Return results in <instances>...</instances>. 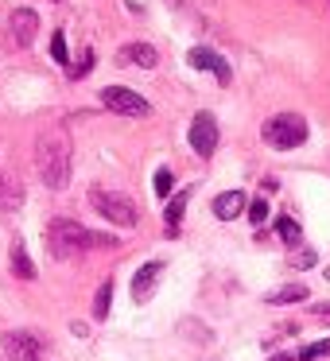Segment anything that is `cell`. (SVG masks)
I'll return each mask as SVG.
<instances>
[{"label": "cell", "instance_id": "17", "mask_svg": "<svg viewBox=\"0 0 330 361\" xmlns=\"http://www.w3.org/2000/svg\"><path fill=\"white\" fill-rule=\"evenodd\" d=\"M109 303H113V280H105L94 295V319H105V314H109Z\"/></svg>", "mask_w": 330, "mask_h": 361}, {"label": "cell", "instance_id": "1", "mask_svg": "<svg viewBox=\"0 0 330 361\" xmlns=\"http://www.w3.org/2000/svg\"><path fill=\"white\" fill-rule=\"evenodd\" d=\"M117 237L113 233H94V229L78 226L71 218H55L47 226V252L55 260H71V257H82L90 249H113Z\"/></svg>", "mask_w": 330, "mask_h": 361}, {"label": "cell", "instance_id": "19", "mask_svg": "<svg viewBox=\"0 0 330 361\" xmlns=\"http://www.w3.org/2000/svg\"><path fill=\"white\" fill-rule=\"evenodd\" d=\"M51 59H55L59 66H66V63H71V55H66V35H63V32H55V35H51Z\"/></svg>", "mask_w": 330, "mask_h": 361}, {"label": "cell", "instance_id": "13", "mask_svg": "<svg viewBox=\"0 0 330 361\" xmlns=\"http://www.w3.org/2000/svg\"><path fill=\"white\" fill-rule=\"evenodd\" d=\"M245 210V195L241 190H226V195H218L214 198V214H218V218H237V214Z\"/></svg>", "mask_w": 330, "mask_h": 361}, {"label": "cell", "instance_id": "8", "mask_svg": "<svg viewBox=\"0 0 330 361\" xmlns=\"http://www.w3.org/2000/svg\"><path fill=\"white\" fill-rule=\"evenodd\" d=\"M187 63L195 66V71H210L214 78L221 82V86H229V78H233V71H229V63H226L221 55H214L210 47H190Z\"/></svg>", "mask_w": 330, "mask_h": 361}, {"label": "cell", "instance_id": "5", "mask_svg": "<svg viewBox=\"0 0 330 361\" xmlns=\"http://www.w3.org/2000/svg\"><path fill=\"white\" fill-rule=\"evenodd\" d=\"M102 105L113 109V113H121V117H148L152 113V105L128 86H105L102 90Z\"/></svg>", "mask_w": 330, "mask_h": 361}, {"label": "cell", "instance_id": "14", "mask_svg": "<svg viewBox=\"0 0 330 361\" xmlns=\"http://www.w3.org/2000/svg\"><path fill=\"white\" fill-rule=\"evenodd\" d=\"M187 195H190V190H179V195H171V202H167V210H164V218H167V233H179L183 210H187Z\"/></svg>", "mask_w": 330, "mask_h": 361}, {"label": "cell", "instance_id": "3", "mask_svg": "<svg viewBox=\"0 0 330 361\" xmlns=\"http://www.w3.org/2000/svg\"><path fill=\"white\" fill-rule=\"evenodd\" d=\"M307 140V121L299 113H276L264 121V144L276 152H291Z\"/></svg>", "mask_w": 330, "mask_h": 361}, {"label": "cell", "instance_id": "6", "mask_svg": "<svg viewBox=\"0 0 330 361\" xmlns=\"http://www.w3.org/2000/svg\"><path fill=\"white\" fill-rule=\"evenodd\" d=\"M190 148L202 159L214 156V148H218V121H214V113H195V121H190Z\"/></svg>", "mask_w": 330, "mask_h": 361}, {"label": "cell", "instance_id": "11", "mask_svg": "<svg viewBox=\"0 0 330 361\" xmlns=\"http://www.w3.org/2000/svg\"><path fill=\"white\" fill-rule=\"evenodd\" d=\"M20 202H24V190H20V183L12 179L4 167H0V214L20 210Z\"/></svg>", "mask_w": 330, "mask_h": 361}, {"label": "cell", "instance_id": "18", "mask_svg": "<svg viewBox=\"0 0 330 361\" xmlns=\"http://www.w3.org/2000/svg\"><path fill=\"white\" fill-rule=\"evenodd\" d=\"M276 233H280V241L295 245L299 241V221L288 218V214H280V218H276Z\"/></svg>", "mask_w": 330, "mask_h": 361}, {"label": "cell", "instance_id": "10", "mask_svg": "<svg viewBox=\"0 0 330 361\" xmlns=\"http://www.w3.org/2000/svg\"><path fill=\"white\" fill-rule=\"evenodd\" d=\"M35 32H39V16H35L32 8H16V12H12V39H16L20 47H28V43L35 39Z\"/></svg>", "mask_w": 330, "mask_h": 361}, {"label": "cell", "instance_id": "22", "mask_svg": "<svg viewBox=\"0 0 330 361\" xmlns=\"http://www.w3.org/2000/svg\"><path fill=\"white\" fill-rule=\"evenodd\" d=\"M90 66H94V55H90V51H86V55H82V63H78V66H74V71H71V78H82V74H90Z\"/></svg>", "mask_w": 330, "mask_h": 361}, {"label": "cell", "instance_id": "12", "mask_svg": "<svg viewBox=\"0 0 330 361\" xmlns=\"http://www.w3.org/2000/svg\"><path fill=\"white\" fill-rule=\"evenodd\" d=\"M121 59H125V63L144 66V71H152V66L159 63V55H156V47H152V43H128V47H121Z\"/></svg>", "mask_w": 330, "mask_h": 361}, {"label": "cell", "instance_id": "24", "mask_svg": "<svg viewBox=\"0 0 330 361\" xmlns=\"http://www.w3.org/2000/svg\"><path fill=\"white\" fill-rule=\"evenodd\" d=\"M311 319H319V322H330V303H314V307H311Z\"/></svg>", "mask_w": 330, "mask_h": 361}, {"label": "cell", "instance_id": "26", "mask_svg": "<svg viewBox=\"0 0 330 361\" xmlns=\"http://www.w3.org/2000/svg\"><path fill=\"white\" fill-rule=\"evenodd\" d=\"M268 361H291V357H288V353H276V357H268Z\"/></svg>", "mask_w": 330, "mask_h": 361}, {"label": "cell", "instance_id": "9", "mask_svg": "<svg viewBox=\"0 0 330 361\" xmlns=\"http://www.w3.org/2000/svg\"><path fill=\"white\" fill-rule=\"evenodd\" d=\"M159 276H164V260H148V264L133 276V299H136V303H148Z\"/></svg>", "mask_w": 330, "mask_h": 361}, {"label": "cell", "instance_id": "23", "mask_svg": "<svg viewBox=\"0 0 330 361\" xmlns=\"http://www.w3.org/2000/svg\"><path fill=\"white\" fill-rule=\"evenodd\" d=\"M291 264H295V268H311V264H314V252H311V249H303L299 257H291Z\"/></svg>", "mask_w": 330, "mask_h": 361}, {"label": "cell", "instance_id": "27", "mask_svg": "<svg viewBox=\"0 0 330 361\" xmlns=\"http://www.w3.org/2000/svg\"><path fill=\"white\" fill-rule=\"evenodd\" d=\"M326 280H330V268H326Z\"/></svg>", "mask_w": 330, "mask_h": 361}, {"label": "cell", "instance_id": "2", "mask_svg": "<svg viewBox=\"0 0 330 361\" xmlns=\"http://www.w3.org/2000/svg\"><path fill=\"white\" fill-rule=\"evenodd\" d=\"M71 136L63 133V128H47V133H39V140H35V167H39V179L47 183L51 190H63L66 183H71Z\"/></svg>", "mask_w": 330, "mask_h": 361}, {"label": "cell", "instance_id": "7", "mask_svg": "<svg viewBox=\"0 0 330 361\" xmlns=\"http://www.w3.org/2000/svg\"><path fill=\"white\" fill-rule=\"evenodd\" d=\"M0 345H4L8 361H43L39 342H35V338L28 334V330H8V334L0 338Z\"/></svg>", "mask_w": 330, "mask_h": 361}, {"label": "cell", "instance_id": "20", "mask_svg": "<svg viewBox=\"0 0 330 361\" xmlns=\"http://www.w3.org/2000/svg\"><path fill=\"white\" fill-rule=\"evenodd\" d=\"M249 221H252V226H264V221H268V202H264V198H252V202H249Z\"/></svg>", "mask_w": 330, "mask_h": 361}, {"label": "cell", "instance_id": "25", "mask_svg": "<svg viewBox=\"0 0 330 361\" xmlns=\"http://www.w3.org/2000/svg\"><path fill=\"white\" fill-rule=\"evenodd\" d=\"M311 350H314V357H330V338H326V342H319V345H311Z\"/></svg>", "mask_w": 330, "mask_h": 361}, {"label": "cell", "instance_id": "16", "mask_svg": "<svg viewBox=\"0 0 330 361\" xmlns=\"http://www.w3.org/2000/svg\"><path fill=\"white\" fill-rule=\"evenodd\" d=\"M12 272H16L20 280H35V264H32V257H28L24 245H16V249H12Z\"/></svg>", "mask_w": 330, "mask_h": 361}, {"label": "cell", "instance_id": "4", "mask_svg": "<svg viewBox=\"0 0 330 361\" xmlns=\"http://www.w3.org/2000/svg\"><path fill=\"white\" fill-rule=\"evenodd\" d=\"M90 206H94L105 221H113V226H136V218H140V210H136L133 198L117 195V190L94 187V190H90Z\"/></svg>", "mask_w": 330, "mask_h": 361}, {"label": "cell", "instance_id": "15", "mask_svg": "<svg viewBox=\"0 0 330 361\" xmlns=\"http://www.w3.org/2000/svg\"><path fill=\"white\" fill-rule=\"evenodd\" d=\"M303 299H307V288H303V283H288V288L268 291V303H272V307H283V303H303Z\"/></svg>", "mask_w": 330, "mask_h": 361}, {"label": "cell", "instance_id": "21", "mask_svg": "<svg viewBox=\"0 0 330 361\" xmlns=\"http://www.w3.org/2000/svg\"><path fill=\"white\" fill-rule=\"evenodd\" d=\"M171 187H175L171 171H167V167H159V171H156V195L159 198H171Z\"/></svg>", "mask_w": 330, "mask_h": 361}]
</instances>
